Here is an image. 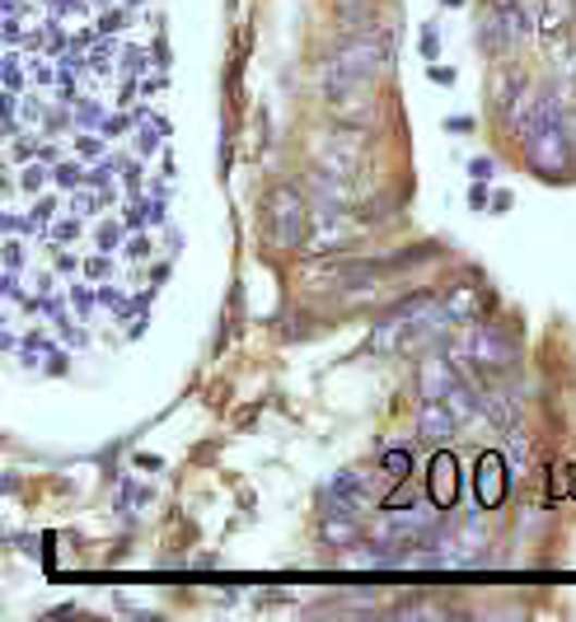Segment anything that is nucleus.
Segmentation results:
<instances>
[{
    "instance_id": "11",
    "label": "nucleus",
    "mask_w": 576,
    "mask_h": 622,
    "mask_svg": "<svg viewBox=\"0 0 576 622\" xmlns=\"http://www.w3.org/2000/svg\"><path fill=\"white\" fill-rule=\"evenodd\" d=\"M445 314H450V323H464V319H469V314H474V290L464 286V290L450 295V300H445Z\"/></svg>"
},
{
    "instance_id": "6",
    "label": "nucleus",
    "mask_w": 576,
    "mask_h": 622,
    "mask_svg": "<svg viewBox=\"0 0 576 622\" xmlns=\"http://www.w3.org/2000/svg\"><path fill=\"white\" fill-rule=\"evenodd\" d=\"M417 435H422V440H450V435H455V408L441 402V398H427L422 422H417Z\"/></svg>"
},
{
    "instance_id": "13",
    "label": "nucleus",
    "mask_w": 576,
    "mask_h": 622,
    "mask_svg": "<svg viewBox=\"0 0 576 622\" xmlns=\"http://www.w3.org/2000/svg\"><path fill=\"white\" fill-rule=\"evenodd\" d=\"M469 174H474V183H488V178H492V160H488V154L469 164Z\"/></svg>"
},
{
    "instance_id": "2",
    "label": "nucleus",
    "mask_w": 576,
    "mask_h": 622,
    "mask_svg": "<svg viewBox=\"0 0 576 622\" xmlns=\"http://www.w3.org/2000/svg\"><path fill=\"white\" fill-rule=\"evenodd\" d=\"M315 154H319V183H323V188H333L338 197H347L356 174H361V154H366L361 132H333V136H323V141L315 146Z\"/></svg>"
},
{
    "instance_id": "9",
    "label": "nucleus",
    "mask_w": 576,
    "mask_h": 622,
    "mask_svg": "<svg viewBox=\"0 0 576 622\" xmlns=\"http://www.w3.org/2000/svg\"><path fill=\"white\" fill-rule=\"evenodd\" d=\"M478 501H482V506H497V501H502V459H497V455L482 459V492H478Z\"/></svg>"
},
{
    "instance_id": "1",
    "label": "nucleus",
    "mask_w": 576,
    "mask_h": 622,
    "mask_svg": "<svg viewBox=\"0 0 576 622\" xmlns=\"http://www.w3.org/2000/svg\"><path fill=\"white\" fill-rule=\"evenodd\" d=\"M389 66V34H361L347 38L323 66V95L338 117H361L370 108L380 71Z\"/></svg>"
},
{
    "instance_id": "8",
    "label": "nucleus",
    "mask_w": 576,
    "mask_h": 622,
    "mask_svg": "<svg viewBox=\"0 0 576 622\" xmlns=\"http://www.w3.org/2000/svg\"><path fill=\"white\" fill-rule=\"evenodd\" d=\"M431 496L441 501V510H445V506H455V496H459V477H455V459H450V455H436V463H431Z\"/></svg>"
},
{
    "instance_id": "10",
    "label": "nucleus",
    "mask_w": 576,
    "mask_h": 622,
    "mask_svg": "<svg viewBox=\"0 0 576 622\" xmlns=\"http://www.w3.org/2000/svg\"><path fill=\"white\" fill-rule=\"evenodd\" d=\"M380 463H384V477H394V482H408V473H413V455H408V449H389Z\"/></svg>"
},
{
    "instance_id": "4",
    "label": "nucleus",
    "mask_w": 576,
    "mask_h": 622,
    "mask_svg": "<svg viewBox=\"0 0 576 622\" xmlns=\"http://www.w3.org/2000/svg\"><path fill=\"white\" fill-rule=\"evenodd\" d=\"M464 356H469L474 365H492V370H502L516 361V347H511V337L502 328H492V323H482V328L469 333V341H464Z\"/></svg>"
},
{
    "instance_id": "14",
    "label": "nucleus",
    "mask_w": 576,
    "mask_h": 622,
    "mask_svg": "<svg viewBox=\"0 0 576 622\" xmlns=\"http://www.w3.org/2000/svg\"><path fill=\"white\" fill-rule=\"evenodd\" d=\"M422 48H427V57H436V28H427V34H422Z\"/></svg>"
},
{
    "instance_id": "7",
    "label": "nucleus",
    "mask_w": 576,
    "mask_h": 622,
    "mask_svg": "<svg viewBox=\"0 0 576 622\" xmlns=\"http://www.w3.org/2000/svg\"><path fill=\"white\" fill-rule=\"evenodd\" d=\"M576 20V0H543V14H539V28H543V42H563L567 28Z\"/></svg>"
},
{
    "instance_id": "12",
    "label": "nucleus",
    "mask_w": 576,
    "mask_h": 622,
    "mask_svg": "<svg viewBox=\"0 0 576 622\" xmlns=\"http://www.w3.org/2000/svg\"><path fill=\"white\" fill-rule=\"evenodd\" d=\"M323 538H329V543H347L352 538V524H342V515H338V524H323Z\"/></svg>"
},
{
    "instance_id": "3",
    "label": "nucleus",
    "mask_w": 576,
    "mask_h": 622,
    "mask_svg": "<svg viewBox=\"0 0 576 622\" xmlns=\"http://www.w3.org/2000/svg\"><path fill=\"white\" fill-rule=\"evenodd\" d=\"M305 225H309L305 197L295 188H277L268 197V239L277 248H301L305 244Z\"/></svg>"
},
{
    "instance_id": "5",
    "label": "nucleus",
    "mask_w": 576,
    "mask_h": 622,
    "mask_svg": "<svg viewBox=\"0 0 576 622\" xmlns=\"http://www.w3.org/2000/svg\"><path fill=\"white\" fill-rule=\"evenodd\" d=\"M323 501H329V515L338 520H352V515H361L366 501H370V482L361 473H342L329 482V492H323Z\"/></svg>"
}]
</instances>
